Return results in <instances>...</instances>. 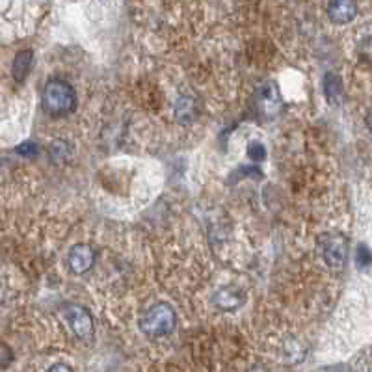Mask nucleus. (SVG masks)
I'll return each instance as SVG.
<instances>
[{"label": "nucleus", "instance_id": "nucleus-1", "mask_svg": "<svg viewBox=\"0 0 372 372\" xmlns=\"http://www.w3.org/2000/svg\"><path fill=\"white\" fill-rule=\"evenodd\" d=\"M41 107H43L45 114H48L51 117L69 116L77 107L75 87L63 78L48 80L43 87V95H41Z\"/></svg>", "mask_w": 372, "mask_h": 372}, {"label": "nucleus", "instance_id": "nucleus-2", "mask_svg": "<svg viewBox=\"0 0 372 372\" xmlns=\"http://www.w3.org/2000/svg\"><path fill=\"white\" fill-rule=\"evenodd\" d=\"M138 326L149 337H164L171 334L177 326V313L168 302H160L142 314Z\"/></svg>", "mask_w": 372, "mask_h": 372}, {"label": "nucleus", "instance_id": "nucleus-3", "mask_svg": "<svg viewBox=\"0 0 372 372\" xmlns=\"http://www.w3.org/2000/svg\"><path fill=\"white\" fill-rule=\"evenodd\" d=\"M322 259L334 270L344 268L349 259V238L339 233L329 235L326 240H322Z\"/></svg>", "mask_w": 372, "mask_h": 372}, {"label": "nucleus", "instance_id": "nucleus-4", "mask_svg": "<svg viewBox=\"0 0 372 372\" xmlns=\"http://www.w3.org/2000/svg\"><path fill=\"white\" fill-rule=\"evenodd\" d=\"M65 319H68L69 326H71L73 334L77 335L80 341H90L93 337V317L92 313L83 307V305L71 304L65 307Z\"/></svg>", "mask_w": 372, "mask_h": 372}, {"label": "nucleus", "instance_id": "nucleus-5", "mask_svg": "<svg viewBox=\"0 0 372 372\" xmlns=\"http://www.w3.org/2000/svg\"><path fill=\"white\" fill-rule=\"evenodd\" d=\"M95 250L87 244H75V246L69 250L68 255V265L69 270L77 276H84L86 272H90L95 265Z\"/></svg>", "mask_w": 372, "mask_h": 372}, {"label": "nucleus", "instance_id": "nucleus-6", "mask_svg": "<svg viewBox=\"0 0 372 372\" xmlns=\"http://www.w3.org/2000/svg\"><path fill=\"white\" fill-rule=\"evenodd\" d=\"M259 108H261V112L266 117H274L280 114L281 95L276 83L268 80V83H265L259 87Z\"/></svg>", "mask_w": 372, "mask_h": 372}, {"label": "nucleus", "instance_id": "nucleus-7", "mask_svg": "<svg viewBox=\"0 0 372 372\" xmlns=\"http://www.w3.org/2000/svg\"><path fill=\"white\" fill-rule=\"evenodd\" d=\"M329 19L337 24H349L358 17V2L356 0H329Z\"/></svg>", "mask_w": 372, "mask_h": 372}, {"label": "nucleus", "instance_id": "nucleus-8", "mask_svg": "<svg viewBox=\"0 0 372 372\" xmlns=\"http://www.w3.org/2000/svg\"><path fill=\"white\" fill-rule=\"evenodd\" d=\"M214 304L222 311H237L244 304V294L237 287H225L214 296Z\"/></svg>", "mask_w": 372, "mask_h": 372}, {"label": "nucleus", "instance_id": "nucleus-9", "mask_svg": "<svg viewBox=\"0 0 372 372\" xmlns=\"http://www.w3.org/2000/svg\"><path fill=\"white\" fill-rule=\"evenodd\" d=\"M73 153H75L73 144L69 140H63V138H58V140H54L53 144L48 145V159L56 166L65 164L73 156Z\"/></svg>", "mask_w": 372, "mask_h": 372}, {"label": "nucleus", "instance_id": "nucleus-10", "mask_svg": "<svg viewBox=\"0 0 372 372\" xmlns=\"http://www.w3.org/2000/svg\"><path fill=\"white\" fill-rule=\"evenodd\" d=\"M32 60H34V53L32 51H21L19 54H15L14 68H11L15 80L23 83L24 78H26L30 68H32Z\"/></svg>", "mask_w": 372, "mask_h": 372}, {"label": "nucleus", "instance_id": "nucleus-11", "mask_svg": "<svg viewBox=\"0 0 372 372\" xmlns=\"http://www.w3.org/2000/svg\"><path fill=\"white\" fill-rule=\"evenodd\" d=\"M324 93L329 105L337 107L339 102L343 101V83L335 73H328L324 78Z\"/></svg>", "mask_w": 372, "mask_h": 372}, {"label": "nucleus", "instance_id": "nucleus-12", "mask_svg": "<svg viewBox=\"0 0 372 372\" xmlns=\"http://www.w3.org/2000/svg\"><path fill=\"white\" fill-rule=\"evenodd\" d=\"M177 117L181 121H190L193 117V101L190 97H181L177 101Z\"/></svg>", "mask_w": 372, "mask_h": 372}, {"label": "nucleus", "instance_id": "nucleus-13", "mask_svg": "<svg viewBox=\"0 0 372 372\" xmlns=\"http://www.w3.org/2000/svg\"><path fill=\"white\" fill-rule=\"evenodd\" d=\"M356 265H358V268H361V270H368L372 266V250L367 244H359L358 246Z\"/></svg>", "mask_w": 372, "mask_h": 372}, {"label": "nucleus", "instance_id": "nucleus-14", "mask_svg": "<svg viewBox=\"0 0 372 372\" xmlns=\"http://www.w3.org/2000/svg\"><path fill=\"white\" fill-rule=\"evenodd\" d=\"M250 159H253L255 162H261V160H265L266 159L265 145L259 144V142H253V144L250 145Z\"/></svg>", "mask_w": 372, "mask_h": 372}, {"label": "nucleus", "instance_id": "nucleus-15", "mask_svg": "<svg viewBox=\"0 0 372 372\" xmlns=\"http://www.w3.org/2000/svg\"><path fill=\"white\" fill-rule=\"evenodd\" d=\"M48 371H73V367L71 365H63V363H56V365H53Z\"/></svg>", "mask_w": 372, "mask_h": 372}, {"label": "nucleus", "instance_id": "nucleus-16", "mask_svg": "<svg viewBox=\"0 0 372 372\" xmlns=\"http://www.w3.org/2000/svg\"><path fill=\"white\" fill-rule=\"evenodd\" d=\"M365 123H367V129L372 132V110L368 112L367 117H365Z\"/></svg>", "mask_w": 372, "mask_h": 372}]
</instances>
